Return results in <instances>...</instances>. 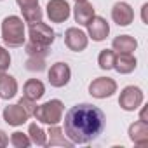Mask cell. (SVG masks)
<instances>
[{"mask_svg":"<svg viewBox=\"0 0 148 148\" xmlns=\"http://www.w3.org/2000/svg\"><path fill=\"white\" fill-rule=\"evenodd\" d=\"M18 92V82L9 73H0V98L2 99H12Z\"/></svg>","mask_w":148,"mask_h":148,"instance_id":"16","label":"cell"},{"mask_svg":"<svg viewBox=\"0 0 148 148\" xmlns=\"http://www.w3.org/2000/svg\"><path fill=\"white\" fill-rule=\"evenodd\" d=\"M71 70L66 63H56L49 70V84L52 87H64L70 82Z\"/></svg>","mask_w":148,"mask_h":148,"instance_id":"9","label":"cell"},{"mask_svg":"<svg viewBox=\"0 0 148 148\" xmlns=\"http://www.w3.org/2000/svg\"><path fill=\"white\" fill-rule=\"evenodd\" d=\"M87 26V32H89V37L94 40V42H101L108 37L110 33V26L106 23L105 18H99V16H92V19L86 25Z\"/></svg>","mask_w":148,"mask_h":148,"instance_id":"10","label":"cell"},{"mask_svg":"<svg viewBox=\"0 0 148 148\" xmlns=\"http://www.w3.org/2000/svg\"><path fill=\"white\" fill-rule=\"evenodd\" d=\"M117 92V82L110 77H98L89 84V94L98 99L110 98Z\"/></svg>","mask_w":148,"mask_h":148,"instance_id":"5","label":"cell"},{"mask_svg":"<svg viewBox=\"0 0 148 148\" xmlns=\"http://www.w3.org/2000/svg\"><path fill=\"white\" fill-rule=\"evenodd\" d=\"M47 136H49V141H45V145H47V146H68V148H70V146L75 145L73 141H70V139H66V138H64L63 129H61V127H58V124L49 127Z\"/></svg>","mask_w":148,"mask_h":148,"instance_id":"19","label":"cell"},{"mask_svg":"<svg viewBox=\"0 0 148 148\" xmlns=\"http://www.w3.org/2000/svg\"><path fill=\"white\" fill-rule=\"evenodd\" d=\"M18 105H21L23 108H25V112L30 115V117H33V113H35V108H37V103L35 101H32V99H28V98H21L19 101H18Z\"/></svg>","mask_w":148,"mask_h":148,"instance_id":"27","label":"cell"},{"mask_svg":"<svg viewBox=\"0 0 148 148\" xmlns=\"http://www.w3.org/2000/svg\"><path fill=\"white\" fill-rule=\"evenodd\" d=\"M45 9L51 23H64L70 18V11H71L66 0H49Z\"/></svg>","mask_w":148,"mask_h":148,"instance_id":"7","label":"cell"},{"mask_svg":"<svg viewBox=\"0 0 148 148\" xmlns=\"http://www.w3.org/2000/svg\"><path fill=\"white\" fill-rule=\"evenodd\" d=\"M7 145H9V138L2 129H0V146H7Z\"/></svg>","mask_w":148,"mask_h":148,"instance_id":"29","label":"cell"},{"mask_svg":"<svg viewBox=\"0 0 148 148\" xmlns=\"http://www.w3.org/2000/svg\"><path fill=\"white\" fill-rule=\"evenodd\" d=\"M28 134H30V139L32 143L38 145V146H44L45 141H47V132H44V129L37 124H30L28 127Z\"/></svg>","mask_w":148,"mask_h":148,"instance_id":"21","label":"cell"},{"mask_svg":"<svg viewBox=\"0 0 148 148\" xmlns=\"http://www.w3.org/2000/svg\"><path fill=\"white\" fill-rule=\"evenodd\" d=\"M45 92V86L38 80V79H30L25 86H23V96L32 99V101H38Z\"/></svg>","mask_w":148,"mask_h":148,"instance_id":"18","label":"cell"},{"mask_svg":"<svg viewBox=\"0 0 148 148\" xmlns=\"http://www.w3.org/2000/svg\"><path fill=\"white\" fill-rule=\"evenodd\" d=\"M112 47H113V51H117V52L132 54V52L136 51V47H138V42H136V38L131 37V35H119V37L113 38Z\"/></svg>","mask_w":148,"mask_h":148,"instance_id":"17","label":"cell"},{"mask_svg":"<svg viewBox=\"0 0 148 148\" xmlns=\"http://www.w3.org/2000/svg\"><path fill=\"white\" fill-rule=\"evenodd\" d=\"M56 38V33L54 30L45 25V23H35V25H30V42L37 44V45H44V47H49Z\"/></svg>","mask_w":148,"mask_h":148,"instance_id":"6","label":"cell"},{"mask_svg":"<svg viewBox=\"0 0 148 148\" xmlns=\"http://www.w3.org/2000/svg\"><path fill=\"white\" fill-rule=\"evenodd\" d=\"M113 63H115V51H110V49H105L99 52L98 56V64L101 70H112L113 68Z\"/></svg>","mask_w":148,"mask_h":148,"instance_id":"22","label":"cell"},{"mask_svg":"<svg viewBox=\"0 0 148 148\" xmlns=\"http://www.w3.org/2000/svg\"><path fill=\"white\" fill-rule=\"evenodd\" d=\"M136 64H138V61H136V58L132 54H124V52H117L115 54L113 68L119 73H122V75H127V73L134 71L136 70Z\"/></svg>","mask_w":148,"mask_h":148,"instance_id":"15","label":"cell"},{"mask_svg":"<svg viewBox=\"0 0 148 148\" xmlns=\"http://www.w3.org/2000/svg\"><path fill=\"white\" fill-rule=\"evenodd\" d=\"M143 103V91L136 86H127L122 89L120 96H119V105L122 110L125 112H134L141 106Z\"/></svg>","mask_w":148,"mask_h":148,"instance_id":"4","label":"cell"},{"mask_svg":"<svg viewBox=\"0 0 148 148\" xmlns=\"http://www.w3.org/2000/svg\"><path fill=\"white\" fill-rule=\"evenodd\" d=\"M129 139L138 146L148 145V124L145 120H138L129 125Z\"/></svg>","mask_w":148,"mask_h":148,"instance_id":"13","label":"cell"},{"mask_svg":"<svg viewBox=\"0 0 148 148\" xmlns=\"http://www.w3.org/2000/svg\"><path fill=\"white\" fill-rule=\"evenodd\" d=\"M9 66H11V56L2 45H0V73H4Z\"/></svg>","mask_w":148,"mask_h":148,"instance_id":"26","label":"cell"},{"mask_svg":"<svg viewBox=\"0 0 148 148\" xmlns=\"http://www.w3.org/2000/svg\"><path fill=\"white\" fill-rule=\"evenodd\" d=\"M112 19L119 26H129L134 19V11L129 4L125 2H117L112 9Z\"/></svg>","mask_w":148,"mask_h":148,"instance_id":"11","label":"cell"},{"mask_svg":"<svg viewBox=\"0 0 148 148\" xmlns=\"http://www.w3.org/2000/svg\"><path fill=\"white\" fill-rule=\"evenodd\" d=\"M64 44H66V47H68L70 51L80 52V51H84V49L87 47L89 38H87V35H86L82 30H79V28H68V30L64 32Z\"/></svg>","mask_w":148,"mask_h":148,"instance_id":"8","label":"cell"},{"mask_svg":"<svg viewBox=\"0 0 148 148\" xmlns=\"http://www.w3.org/2000/svg\"><path fill=\"white\" fill-rule=\"evenodd\" d=\"M63 112H64V106L59 99H51L40 106L35 108V113L33 117L42 122V124H47V125H56L63 120Z\"/></svg>","mask_w":148,"mask_h":148,"instance_id":"3","label":"cell"},{"mask_svg":"<svg viewBox=\"0 0 148 148\" xmlns=\"http://www.w3.org/2000/svg\"><path fill=\"white\" fill-rule=\"evenodd\" d=\"M75 2H84V0H75Z\"/></svg>","mask_w":148,"mask_h":148,"instance_id":"30","label":"cell"},{"mask_svg":"<svg viewBox=\"0 0 148 148\" xmlns=\"http://www.w3.org/2000/svg\"><path fill=\"white\" fill-rule=\"evenodd\" d=\"M16 4L19 7H30V5H37L38 0H16Z\"/></svg>","mask_w":148,"mask_h":148,"instance_id":"28","label":"cell"},{"mask_svg":"<svg viewBox=\"0 0 148 148\" xmlns=\"http://www.w3.org/2000/svg\"><path fill=\"white\" fill-rule=\"evenodd\" d=\"M26 54L28 56H47L49 54V47H44V45H37L33 42H30L26 45Z\"/></svg>","mask_w":148,"mask_h":148,"instance_id":"25","label":"cell"},{"mask_svg":"<svg viewBox=\"0 0 148 148\" xmlns=\"http://www.w3.org/2000/svg\"><path fill=\"white\" fill-rule=\"evenodd\" d=\"M26 68L30 71H42L45 68V59L44 56H30V59L26 61Z\"/></svg>","mask_w":148,"mask_h":148,"instance_id":"24","label":"cell"},{"mask_svg":"<svg viewBox=\"0 0 148 148\" xmlns=\"http://www.w3.org/2000/svg\"><path fill=\"white\" fill-rule=\"evenodd\" d=\"M11 143H12V146H16V148H26V146L32 145V139H30V136H26V134H23V132L18 131V132H12Z\"/></svg>","mask_w":148,"mask_h":148,"instance_id":"23","label":"cell"},{"mask_svg":"<svg viewBox=\"0 0 148 148\" xmlns=\"http://www.w3.org/2000/svg\"><path fill=\"white\" fill-rule=\"evenodd\" d=\"M2 38L9 47H21L25 44V23L18 16H7L2 21Z\"/></svg>","mask_w":148,"mask_h":148,"instance_id":"2","label":"cell"},{"mask_svg":"<svg viewBox=\"0 0 148 148\" xmlns=\"http://www.w3.org/2000/svg\"><path fill=\"white\" fill-rule=\"evenodd\" d=\"M94 16V7L92 4H89L87 0H84V2H77L75 7H73V18H75V21L80 25V26H86Z\"/></svg>","mask_w":148,"mask_h":148,"instance_id":"14","label":"cell"},{"mask_svg":"<svg viewBox=\"0 0 148 148\" xmlns=\"http://www.w3.org/2000/svg\"><path fill=\"white\" fill-rule=\"evenodd\" d=\"M21 12H23V19L28 23V25H35V23H40L42 21V9L37 5H30V7H21Z\"/></svg>","mask_w":148,"mask_h":148,"instance_id":"20","label":"cell"},{"mask_svg":"<svg viewBox=\"0 0 148 148\" xmlns=\"http://www.w3.org/2000/svg\"><path fill=\"white\" fill-rule=\"evenodd\" d=\"M2 115H4V120H5L9 125H14V127L23 125V124L30 119V115L25 112V108H23L21 105H9V106H5Z\"/></svg>","mask_w":148,"mask_h":148,"instance_id":"12","label":"cell"},{"mask_svg":"<svg viewBox=\"0 0 148 148\" xmlns=\"http://www.w3.org/2000/svg\"><path fill=\"white\" fill-rule=\"evenodd\" d=\"M105 113L89 103H80L71 106L64 115V134L70 141L86 145L94 141L105 129Z\"/></svg>","mask_w":148,"mask_h":148,"instance_id":"1","label":"cell"}]
</instances>
